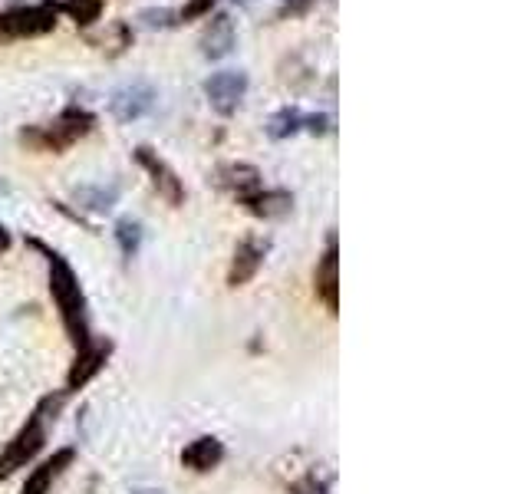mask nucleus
Returning <instances> with one entry per match:
<instances>
[{
  "label": "nucleus",
  "instance_id": "7ed1b4c3",
  "mask_svg": "<svg viewBox=\"0 0 527 494\" xmlns=\"http://www.w3.org/2000/svg\"><path fill=\"white\" fill-rule=\"evenodd\" d=\"M60 24V4L56 0H40V4H17L0 10V47L17 40L47 37Z\"/></svg>",
  "mask_w": 527,
  "mask_h": 494
},
{
  "label": "nucleus",
  "instance_id": "aec40b11",
  "mask_svg": "<svg viewBox=\"0 0 527 494\" xmlns=\"http://www.w3.org/2000/svg\"><path fill=\"white\" fill-rule=\"evenodd\" d=\"M116 241H119V251L126 257H136L139 247H142V224L136 218H119L116 221Z\"/></svg>",
  "mask_w": 527,
  "mask_h": 494
},
{
  "label": "nucleus",
  "instance_id": "4468645a",
  "mask_svg": "<svg viewBox=\"0 0 527 494\" xmlns=\"http://www.w3.org/2000/svg\"><path fill=\"white\" fill-rule=\"evenodd\" d=\"M241 205L248 208L251 215L271 221V218L290 215V208H294V195L284 192V188H261V192H254L251 198H244Z\"/></svg>",
  "mask_w": 527,
  "mask_h": 494
},
{
  "label": "nucleus",
  "instance_id": "f257e3e1",
  "mask_svg": "<svg viewBox=\"0 0 527 494\" xmlns=\"http://www.w3.org/2000/svg\"><path fill=\"white\" fill-rule=\"evenodd\" d=\"M30 247H37V251L47 257V264H50V294L56 300V310H60L63 327H66V333H70V340L76 343V350H83V346L93 343V336H89L86 297H83L80 280H76L73 267L66 264L63 257L53 251V247H47L37 238L30 241Z\"/></svg>",
  "mask_w": 527,
  "mask_h": 494
},
{
  "label": "nucleus",
  "instance_id": "9b49d317",
  "mask_svg": "<svg viewBox=\"0 0 527 494\" xmlns=\"http://www.w3.org/2000/svg\"><path fill=\"white\" fill-rule=\"evenodd\" d=\"M264 254H267V241H261V238H244L238 247H234L231 271H228V284H231V287H244V284H248V280H251L257 271H261Z\"/></svg>",
  "mask_w": 527,
  "mask_h": 494
},
{
  "label": "nucleus",
  "instance_id": "6e6552de",
  "mask_svg": "<svg viewBox=\"0 0 527 494\" xmlns=\"http://www.w3.org/2000/svg\"><path fill=\"white\" fill-rule=\"evenodd\" d=\"M313 280H317V297L327 303V310L330 313L340 310V254H336V238H333V234H330L327 251H323V257H320Z\"/></svg>",
  "mask_w": 527,
  "mask_h": 494
},
{
  "label": "nucleus",
  "instance_id": "f8f14e48",
  "mask_svg": "<svg viewBox=\"0 0 527 494\" xmlns=\"http://www.w3.org/2000/svg\"><path fill=\"white\" fill-rule=\"evenodd\" d=\"M83 37L89 47L106 53V56H122L132 47V40H136L126 20H109V24H103V27H86Z\"/></svg>",
  "mask_w": 527,
  "mask_h": 494
},
{
  "label": "nucleus",
  "instance_id": "0eeeda50",
  "mask_svg": "<svg viewBox=\"0 0 527 494\" xmlns=\"http://www.w3.org/2000/svg\"><path fill=\"white\" fill-rule=\"evenodd\" d=\"M152 106H155V89L142 80L119 86L109 99V112L116 122H136L145 112H152Z\"/></svg>",
  "mask_w": 527,
  "mask_h": 494
},
{
  "label": "nucleus",
  "instance_id": "2eb2a0df",
  "mask_svg": "<svg viewBox=\"0 0 527 494\" xmlns=\"http://www.w3.org/2000/svg\"><path fill=\"white\" fill-rule=\"evenodd\" d=\"M73 448H60V452H56L53 458H47V462H43L37 471H33V475L27 478V485H24V491L20 494H50V488H53V481L63 475L66 468L73 465Z\"/></svg>",
  "mask_w": 527,
  "mask_h": 494
},
{
  "label": "nucleus",
  "instance_id": "ddd939ff",
  "mask_svg": "<svg viewBox=\"0 0 527 494\" xmlns=\"http://www.w3.org/2000/svg\"><path fill=\"white\" fill-rule=\"evenodd\" d=\"M106 359H109V343H89V346H83L80 356H76L73 369H70V376H66V392L83 389L89 379H93L99 369H103Z\"/></svg>",
  "mask_w": 527,
  "mask_h": 494
},
{
  "label": "nucleus",
  "instance_id": "a211bd4d",
  "mask_svg": "<svg viewBox=\"0 0 527 494\" xmlns=\"http://www.w3.org/2000/svg\"><path fill=\"white\" fill-rule=\"evenodd\" d=\"M304 112L294 109V106H284V109H277L271 119H267V136H271L274 142H284L290 136H297L300 129H304Z\"/></svg>",
  "mask_w": 527,
  "mask_h": 494
},
{
  "label": "nucleus",
  "instance_id": "393cba45",
  "mask_svg": "<svg viewBox=\"0 0 527 494\" xmlns=\"http://www.w3.org/2000/svg\"><path fill=\"white\" fill-rule=\"evenodd\" d=\"M10 247V234H7V228H0V254H4Z\"/></svg>",
  "mask_w": 527,
  "mask_h": 494
},
{
  "label": "nucleus",
  "instance_id": "4be33fe9",
  "mask_svg": "<svg viewBox=\"0 0 527 494\" xmlns=\"http://www.w3.org/2000/svg\"><path fill=\"white\" fill-rule=\"evenodd\" d=\"M139 20L149 30H155V27L165 30V27H175L178 24V14H175V10H142Z\"/></svg>",
  "mask_w": 527,
  "mask_h": 494
},
{
  "label": "nucleus",
  "instance_id": "b1692460",
  "mask_svg": "<svg viewBox=\"0 0 527 494\" xmlns=\"http://www.w3.org/2000/svg\"><path fill=\"white\" fill-rule=\"evenodd\" d=\"M310 4H313V0H284V7H280L277 14H280V17H287V14H290V17H294V14H304Z\"/></svg>",
  "mask_w": 527,
  "mask_h": 494
},
{
  "label": "nucleus",
  "instance_id": "f03ea898",
  "mask_svg": "<svg viewBox=\"0 0 527 494\" xmlns=\"http://www.w3.org/2000/svg\"><path fill=\"white\" fill-rule=\"evenodd\" d=\"M93 129H96L93 112L83 106H66L53 122L27 126L24 132H20V142H24L27 149H37V152H63V149H70L73 142L86 139Z\"/></svg>",
  "mask_w": 527,
  "mask_h": 494
},
{
  "label": "nucleus",
  "instance_id": "39448f33",
  "mask_svg": "<svg viewBox=\"0 0 527 494\" xmlns=\"http://www.w3.org/2000/svg\"><path fill=\"white\" fill-rule=\"evenodd\" d=\"M248 93V73L244 70H221V73H211L205 80V96L211 109L218 116H234L241 109V99Z\"/></svg>",
  "mask_w": 527,
  "mask_h": 494
},
{
  "label": "nucleus",
  "instance_id": "20e7f679",
  "mask_svg": "<svg viewBox=\"0 0 527 494\" xmlns=\"http://www.w3.org/2000/svg\"><path fill=\"white\" fill-rule=\"evenodd\" d=\"M60 406H63V396H56V399L50 396V399L40 402V409L30 415V422L20 429L17 439L7 445V452L0 455V481H4L7 475H14L20 465H27L30 458L40 452L43 442H47V422L56 419Z\"/></svg>",
  "mask_w": 527,
  "mask_h": 494
},
{
  "label": "nucleus",
  "instance_id": "6ab92c4d",
  "mask_svg": "<svg viewBox=\"0 0 527 494\" xmlns=\"http://www.w3.org/2000/svg\"><path fill=\"white\" fill-rule=\"evenodd\" d=\"M106 0H63L60 14H70L76 20V27H93L103 17Z\"/></svg>",
  "mask_w": 527,
  "mask_h": 494
},
{
  "label": "nucleus",
  "instance_id": "1a4fd4ad",
  "mask_svg": "<svg viewBox=\"0 0 527 494\" xmlns=\"http://www.w3.org/2000/svg\"><path fill=\"white\" fill-rule=\"evenodd\" d=\"M201 56L205 60H224L234 43H238V30H234V20L231 14H215L208 20V27L201 30Z\"/></svg>",
  "mask_w": 527,
  "mask_h": 494
},
{
  "label": "nucleus",
  "instance_id": "423d86ee",
  "mask_svg": "<svg viewBox=\"0 0 527 494\" xmlns=\"http://www.w3.org/2000/svg\"><path fill=\"white\" fill-rule=\"evenodd\" d=\"M136 162L149 172L152 178V185H155V192H159L168 205L178 208V205H185V185H182V178L175 175V168L168 165L165 159L155 149H149V145H136Z\"/></svg>",
  "mask_w": 527,
  "mask_h": 494
},
{
  "label": "nucleus",
  "instance_id": "5701e85b",
  "mask_svg": "<svg viewBox=\"0 0 527 494\" xmlns=\"http://www.w3.org/2000/svg\"><path fill=\"white\" fill-rule=\"evenodd\" d=\"M304 129L313 132V136H323V132H330V129H333V119H330V116H323V112H313V116L304 119Z\"/></svg>",
  "mask_w": 527,
  "mask_h": 494
},
{
  "label": "nucleus",
  "instance_id": "f3484780",
  "mask_svg": "<svg viewBox=\"0 0 527 494\" xmlns=\"http://www.w3.org/2000/svg\"><path fill=\"white\" fill-rule=\"evenodd\" d=\"M76 205L93 215H106V211L119 201V185H80L73 192Z\"/></svg>",
  "mask_w": 527,
  "mask_h": 494
},
{
  "label": "nucleus",
  "instance_id": "dca6fc26",
  "mask_svg": "<svg viewBox=\"0 0 527 494\" xmlns=\"http://www.w3.org/2000/svg\"><path fill=\"white\" fill-rule=\"evenodd\" d=\"M221 458H224V445L218 439H211V435H205V439H195L185 448L182 465L192 471H211L221 465Z\"/></svg>",
  "mask_w": 527,
  "mask_h": 494
},
{
  "label": "nucleus",
  "instance_id": "a878e982",
  "mask_svg": "<svg viewBox=\"0 0 527 494\" xmlns=\"http://www.w3.org/2000/svg\"><path fill=\"white\" fill-rule=\"evenodd\" d=\"M231 4H251V0H231Z\"/></svg>",
  "mask_w": 527,
  "mask_h": 494
},
{
  "label": "nucleus",
  "instance_id": "9d476101",
  "mask_svg": "<svg viewBox=\"0 0 527 494\" xmlns=\"http://www.w3.org/2000/svg\"><path fill=\"white\" fill-rule=\"evenodd\" d=\"M215 182L224 188V192H231L238 201L251 198L254 192H261V168L248 165V162H228L221 165L215 172Z\"/></svg>",
  "mask_w": 527,
  "mask_h": 494
},
{
  "label": "nucleus",
  "instance_id": "412c9836",
  "mask_svg": "<svg viewBox=\"0 0 527 494\" xmlns=\"http://www.w3.org/2000/svg\"><path fill=\"white\" fill-rule=\"evenodd\" d=\"M211 10H215V0H188V4L182 10H175V14H178V24H188V20L211 17Z\"/></svg>",
  "mask_w": 527,
  "mask_h": 494
}]
</instances>
